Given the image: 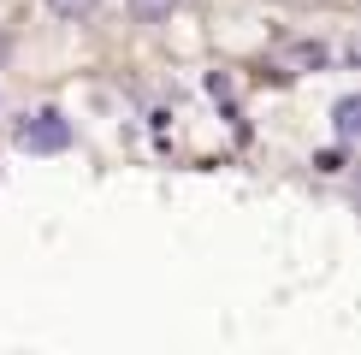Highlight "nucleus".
Here are the masks:
<instances>
[{"mask_svg":"<svg viewBox=\"0 0 361 355\" xmlns=\"http://www.w3.org/2000/svg\"><path fill=\"white\" fill-rule=\"evenodd\" d=\"M314 166H320V172H343V142H338V148H326V154L314 160Z\"/></svg>","mask_w":361,"mask_h":355,"instance_id":"obj_5","label":"nucleus"},{"mask_svg":"<svg viewBox=\"0 0 361 355\" xmlns=\"http://www.w3.org/2000/svg\"><path fill=\"white\" fill-rule=\"evenodd\" d=\"M125 6H130V18H137V24H160V18H172V12H178V0H125Z\"/></svg>","mask_w":361,"mask_h":355,"instance_id":"obj_3","label":"nucleus"},{"mask_svg":"<svg viewBox=\"0 0 361 355\" xmlns=\"http://www.w3.org/2000/svg\"><path fill=\"white\" fill-rule=\"evenodd\" d=\"M332 137H338L343 148L361 137V95H338V101H332Z\"/></svg>","mask_w":361,"mask_h":355,"instance_id":"obj_2","label":"nucleus"},{"mask_svg":"<svg viewBox=\"0 0 361 355\" xmlns=\"http://www.w3.org/2000/svg\"><path fill=\"white\" fill-rule=\"evenodd\" d=\"M48 12H54V18H66V24H83V18H95V12H101V0H48Z\"/></svg>","mask_w":361,"mask_h":355,"instance_id":"obj_4","label":"nucleus"},{"mask_svg":"<svg viewBox=\"0 0 361 355\" xmlns=\"http://www.w3.org/2000/svg\"><path fill=\"white\" fill-rule=\"evenodd\" d=\"M12 142H18L24 154H66V148H71V118L59 113V107H36L18 125V137H12Z\"/></svg>","mask_w":361,"mask_h":355,"instance_id":"obj_1","label":"nucleus"}]
</instances>
